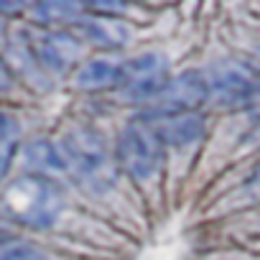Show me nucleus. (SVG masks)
<instances>
[{
  "mask_svg": "<svg viewBox=\"0 0 260 260\" xmlns=\"http://www.w3.org/2000/svg\"><path fill=\"white\" fill-rule=\"evenodd\" d=\"M0 204L13 222L44 230L59 219L64 209V191L51 176L28 174L8 184Z\"/></svg>",
  "mask_w": 260,
  "mask_h": 260,
  "instance_id": "nucleus-1",
  "label": "nucleus"
},
{
  "mask_svg": "<svg viewBox=\"0 0 260 260\" xmlns=\"http://www.w3.org/2000/svg\"><path fill=\"white\" fill-rule=\"evenodd\" d=\"M67 171L74 174V179H79L84 186L100 191L107 189L115 181V166L117 161L112 158V153L107 151L102 136L92 127H74L61 138L59 146Z\"/></svg>",
  "mask_w": 260,
  "mask_h": 260,
  "instance_id": "nucleus-2",
  "label": "nucleus"
},
{
  "mask_svg": "<svg viewBox=\"0 0 260 260\" xmlns=\"http://www.w3.org/2000/svg\"><path fill=\"white\" fill-rule=\"evenodd\" d=\"M115 161L136 181H151L161 171L164 143L146 120H136L122 127V133L117 138Z\"/></svg>",
  "mask_w": 260,
  "mask_h": 260,
  "instance_id": "nucleus-3",
  "label": "nucleus"
},
{
  "mask_svg": "<svg viewBox=\"0 0 260 260\" xmlns=\"http://www.w3.org/2000/svg\"><path fill=\"white\" fill-rule=\"evenodd\" d=\"M209 97L224 107H240L260 100V64L245 59H222L204 72Z\"/></svg>",
  "mask_w": 260,
  "mask_h": 260,
  "instance_id": "nucleus-4",
  "label": "nucleus"
},
{
  "mask_svg": "<svg viewBox=\"0 0 260 260\" xmlns=\"http://www.w3.org/2000/svg\"><path fill=\"white\" fill-rule=\"evenodd\" d=\"M169 79V59L161 51H146L120 64V77L115 87L127 100L151 102Z\"/></svg>",
  "mask_w": 260,
  "mask_h": 260,
  "instance_id": "nucleus-5",
  "label": "nucleus"
},
{
  "mask_svg": "<svg viewBox=\"0 0 260 260\" xmlns=\"http://www.w3.org/2000/svg\"><path fill=\"white\" fill-rule=\"evenodd\" d=\"M209 100L204 72H184L179 77H171L164 89L148 102L146 120H164L181 112H197V107Z\"/></svg>",
  "mask_w": 260,
  "mask_h": 260,
  "instance_id": "nucleus-6",
  "label": "nucleus"
},
{
  "mask_svg": "<svg viewBox=\"0 0 260 260\" xmlns=\"http://www.w3.org/2000/svg\"><path fill=\"white\" fill-rule=\"evenodd\" d=\"M28 54L46 72H67L79 56V39L69 31H44L28 41Z\"/></svg>",
  "mask_w": 260,
  "mask_h": 260,
  "instance_id": "nucleus-7",
  "label": "nucleus"
},
{
  "mask_svg": "<svg viewBox=\"0 0 260 260\" xmlns=\"http://www.w3.org/2000/svg\"><path fill=\"white\" fill-rule=\"evenodd\" d=\"M74 23L87 41L105 46V49H120L130 41V26H125L122 21H117L112 16L92 13V16H79Z\"/></svg>",
  "mask_w": 260,
  "mask_h": 260,
  "instance_id": "nucleus-8",
  "label": "nucleus"
},
{
  "mask_svg": "<svg viewBox=\"0 0 260 260\" xmlns=\"http://www.w3.org/2000/svg\"><path fill=\"white\" fill-rule=\"evenodd\" d=\"M156 133L161 138V143L176 146V148H186L191 143H197L204 136V117L199 112H181V115H171L164 120H156Z\"/></svg>",
  "mask_w": 260,
  "mask_h": 260,
  "instance_id": "nucleus-9",
  "label": "nucleus"
},
{
  "mask_svg": "<svg viewBox=\"0 0 260 260\" xmlns=\"http://www.w3.org/2000/svg\"><path fill=\"white\" fill-rule=\"evenodd\" d=\"M120 64L122 61H117L112 56H92V59H87L84 64H79L74 69L72 84L77 89H87V92L115 87L117 77H120Z\"/></svg>",
  "mask_w": 260,
  "mask_h": 260,
  "instance_id": "nucleus-10",
  "label": "nucleus"
},
{
  "mask_svg": "<svg viewBox=\"0 0 260 260\" xmlns=\"http://www.w3.org/2000/svg\"><path fill=\"white\" fill-rule=\"evenodd\" d=\"M26 161H28L41 176H49V174H56V171H67L64 156H61V151H59L51 141H34V143L26 148Z\"/></svg>",
  "mask_w": 260,
  "mask_h": 260,
  "instance_id": "nucleus-11",
  "label": "nucleus"
},
{
  "mask_svg": "<svg viewBox=\"0 0 260 260\" xmlns=\"http://www.w3.org/2000/svg\"><path fill=\"white\" fill-rule=\"evenodd\" d=\"M18 143V122L11 112L0 110V176L6 174Z\"/></svg>",
  "mask_w": 260,
  "mask_h": 260,
  "instance_id": "nucleus-12",
  "label": "nucleus"
},
{
  "mask_svg": "<svg viewBox=\"0 0 260 260\" xmlns=\"http://www.w3.org/2000/svg\"><path fill=\"white\" fill-rule=\"evenodd\" d=\"M0 260H51V257L36 245L18 242V245H11L6 250H0Z\"/></svg>",
  "mask_w": 260,
  "mask_h": 260,
  "instance_id": "nucleus-13",
  "label": "nucleus"
},
{
  "mask_svg": "<svg viewBox=\"0 0 260 260\" xmlns=\"http://www.w3.org/2000/svg\"><path fill=\"white\" fill-rule=\"evenodd\" d=\"M6 89H11V74H8L6 64L0 61V92H6Z\"/></svg>",
  "mask_w": 260,
  "mask_h": 260,
  "instance_id": "nucleus-14",
  "label": "nucleus"
},
{
  "mask_svg": "<svg viewBox=\"0 0 260 260\" xmlns=\"http://www.w3.org/2000/svg\"><path fill=\"white\" fill-rule=\"evenodd\" d=\"M252 141H260V125L252 130Z\"/></svg>",
  "mask_w": 260,
  "mask_h": 260,
  "instance_id": "nucleus-15",
  "label": "nucleus"
}]
</instances>
